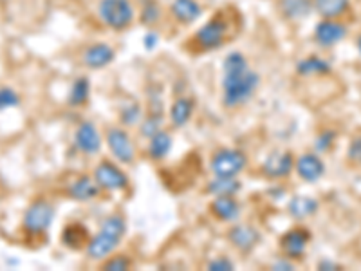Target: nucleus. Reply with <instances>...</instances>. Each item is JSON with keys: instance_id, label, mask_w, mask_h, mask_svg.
I'll return each instance as SVG.
<instances>
[{"instance_id": "0eeeda50", "label": "nucleus", "mask_w": 361, "mask_h": 271, "mask_svg": "<svg viewBox=\"0 0 361 271\" xmlns=\"http://www.w3.org/2000/svg\"><path fill=\"white\" fill-rule=\"evenodd\" d=\"M96 183L102 190H109V192H119L128 186V176L119 169L118 164L111 163V161H102L94 169Z\"/></svg>"}, {"instance_id": "c9c22d12", "label": "nucleus", "mask_w": 361, "mask_h": 271, "mask_svg": "<svg viewBox=\"0 0 361 271\" xmlns=\"http://www.w3.org/2000/svg\"><path fill=\"white\" fill-rule=\"evenodd\" d=\"M157 35L156 33H147L145 35V40H143V44H145V49H148V51H152L154 47H156L157 45Z\"/></svg>"}, {"instance_id": "a878e982", "label": "nucleus", "mask_w": 361, "mask_h": 271, "mask_svg": "<svg viewBox=\"0 0 361 271\" xmlns=\"http://www.w3.org/2000/svg\"><path fill=\"white\" fill-rule=\"evenodd\" d=\"M206 190L215 198L217 195H237L243 190V183L237 177H215Z\"/></svg>"}, {"instance_id": "6e6552de", "label": "nucleus", "mask_w": 361, "mask_h": 271, "mask_svg": "<svg viewBox=\"0 0 361 271\" xmlns=\"http://www.w3.org/2000/svg\"><path fill=\"white\" fill-rule=\"evenodd\" d=\"M349 33V29L343 22H340L338 18H324L316 24L314 33L312 38L320 47H334L336 44H340L345 37Z\"/></svg>"}, {"instance_id": "f3484780", "label": "nucleus", "mask_w": 361, "mask_h": 271, "mask_svg": "<svg viewBox=\"0 0 361 271\" xmlns=\"http://www.w3.org/2000/svg\"><path fill=\"white\" fill-rule=\"evenodd\" d=\"M240 203L235 199V195H217L209 205V212L222 222H231L240 215Z\"/></svg>"}, {"instance_id": "473e14b6", "label": "nucleus", "mask_w": 361, "mask_h": 271, "mask_svg": "<svg viewBox=\"0 0 361 271\" xmlns=\"http://www.w3.org/2000/svg\"><path fill=\"white\" fill-rule=\"evenodd\" d=\"M132 266L130 260L123 255H114L107 263H103V270H112V271H121V270H128Z\"/></svg>"}, {"instance_id": "4c0bfd02", "label": "nucleus", "mask_w": 361, "mask_h": 271, "mask_svg": "<svg viewBox=\"0 0 361 271\" xmlns=\"http://www.w3.org/2000/svg\"><path fill=\"white\" fill-rule=\"evenodd\" d=\"M318 270L333 271V270H340V266H338L336 263H333V260H320V263H318Z\"/></svg>"}, {"instance_id": "412c9836", "label": "nucleus", "mask_w": 361, "mask_h": 271, "mask_svg": "<svg viewBox=\"0 0 361 271\" xmlns=\"http://www.w3.org/2000/svg\"><path fill=\"white\" fill-rule=\"evenodd\" d=\"M314 9L322 18H341L349 11L350 0H311Z\"/></svg>"}, {"instance_id": "f704fd0d", "label": "nucleus", "mask_w": 361, "mask_h": 271, "mask_svg": "<svg viewBox=\"0 0 361 271\" xmlns=\"http://www.w3.org/2000/svg\"><path fill=\"white\" fill-rule=\"evenodd\" d=\"M233 267V263L230 259H215L212 263H208L209 271H231Z\"/></svg>"}, {"instance_id": "5701e85b", "label": "nucleus", "mask_w": 361, "mask_h": 271, "mask_svg": "<svg viewBox=\"0 0 361 271\" xmlns=\"http://www.w3.org/2000/svg\"><path fill=\"white\" fill-rule=\"evenodd\" d=\"M318 208H320V203L316 201L314 198H309V195H296L288 205L289 215L295 219L311 217L318 212Z\"/></svg>"}, {"instance_id": "9d476101", "label": "nucleus", "mask_w": 361, "mask_h": 271, "mask_svg": "<svg viewBox=\"0 0 361 271\" xmlns=\"http://www.w3.org/2000/svg\"><path fill=\"white\" fill-rule=\"evenodd\" d=\"M309 241H311V234L305 228H293L280 237V250L283 257L291 260L304 259Z\"/></svg>"}, {"instance_id": "393cba45", "label": "nucleus", "mask_w": 361, "mask_h": 271, "mask_svg": "<svg viewBox=\"0 0 361 271\" xmlns=\"http://www.w3.org/2000/svg\"><path fill=\"white\" fill-rule=\"evenodd\" d=\"M89 231L83 224L74 222V224H67L66 230L62 231V241L67 248L71 250H80V248L87 246L89 243Z\"/></svg>"}, {"instance_id": "cd10ccee", "label": "nucleus", "mask_w": 361, "mask_h": 271, "mask_svg": "<svg viewBox=\"0 0 361 271\" xmlns=\"http://www.w3.org/2000/svg\"><path fill=\"white\" fill-rule=\"evenodd\" d=\"M140 18L145 25H154L161 18V8L156 0H143Z\"/></svg>"}, {"instance_id": "2eb2a0df", "label": "nucleus", "mask_w": 361, "mask_h": 271, "mask_svg": "<svg viewBox=\"0 0 361 271\" xmlns=\"http://www.w3.org/2000/svg\"><path fill=\"white\" fill-rule=\"evenodd\" d=\"M228 241H230L231 246L237 248L238 251H250L259 244L260 235L259 231L255 230L253 226L237 224L228 231Z\"/></svg>"}, {"instance_id": "6ab92c4d", "label": "nucleus", "mask_w": 361, "mask_h": 271, "mask_svg": "<svg viewBox=\"0 0 361 271\" xmlns=\"http://www.w3.org/2000/svg\"><path fill=\"white\" fill-rule=\"evenodd\" d=\"M193 109H195V103H193V100L186 98V96H179V98L173 100L172 107H170V121H172L173 127H185L192 119Z\"/></svg>"}, {"instance_id": "4be33fe9", "label": "nucleus", "mask_w": 361, "mask_h": 271, "mask_svg": "<svg viewBox=\"0 0 361 271\" xmlns=\"http://www.w3.org/2000/svg\"><path fill=\"white\" fill-rule=\"evenodd\" d=\"M172 136L166 131H157L148 141V156L154 161H161L169 156L172 150Z\"/></svg>"}, {"instance_id": "2f4dec72", "label": "nucleus", "mask_w": 361, "mask_h": 271, "mask_svg": "<svg viewBox=\"0 0 361 271\" xmlns=\"http://www.w3.org/2000/svg\"><path fill=\"white\" fill-rule=\"evenodd\" d=\"M347 159H349L350 164L361 167V134L354 136L350 140L349 148H347Z\"/></svg>"}, {"instance_id": "9b49d317", "label": "nucleus", "mask_w": 361, "mask_h": 271, "mask_svg": "<svg viewBox=\"0 0 361 271\" xmlns=\"http://www.w3.org/2000/svg\"><path fill=\"white\" fill-rule=\"evenodd\" d=\"M295 170V157L291 152H273L262 163V174L269 179H283Z\"/></svg>"}, {"instance_id": "f8f14e48", "label": "nucleus", "mask_w": 361, "mask_h": 271, "mask_svg": "<svg viewBox=\"0 0 361 271\" xmlns=\"http://www.w3.org/2000/svg\"><path fill=\"white\" fill-rule=\"evenodd\" d=\"M74 143H76L78 150H82L83 154L94 156V154H98L102 150L103 140L99 131L96 128V125L85 121V124L80 125L76 128V132H74Z\"/></svg>"}, {"instance_id": "b1692460", "label": "nucleus", "mask_w": 361, "mask_h": 271, "mask_svg": "<svg viewBox=\"0 0 361 271\" xmlns=\"http://www.w3.org/2000/svg\"><path fill=\"white\" fill-rule=\"evenodd\" d=\"M333 71L331 64L327 60L320 56H307L302 58L298 64H296V73L300 76H324Z\"/></svg>"}, {"instance_id": "7c9ffc66", "label": "nucleus", "mask_w": 361, "mask_h": 271, "mask_svg": "<svg viewBox=\"0 0 361 271\" xmlns=\"http://www.w3.org/2000/svg\"><path fill=\"white\" fill-rule=\"evenodd\" d=\"M157 131H161V112L150 114L145 119L143 124H141V134L147 136L148 140H150Z\"/></svg>"}, {"instance_id": "1a4fd4ad", "label": "nucleus", "mask_w": 361, "mask_h": 271, "mask_svg": "<svg viewBox=\"0 0 361 271\" xmlns=\"http://www.w3.org/2000/svg\"><path fill=\"white\" fill-rule=\"evenodd\" d=\"M107 145L112 156L123 164H130L135 159V148L132 138L125 128L112 127L107 131Z\"/></svg>"}, {"instance_id": "39448f33", "label": "nucleus", "mask_w": 361, "mask_h": 271, "mask_svg": "<svg viewBox=\"0 0 361 271\" xmlns=\"http://www.w3.org/2000/svg\"><path fill=\"white\" fill-rule=\"evenodd\" d=\"M99 20L114 31L130 28L135 18V9L130 0H99Z\"/></svg>"}, {"instance_id": "c85d7f7f", "label": "nucleus", "mask_w": 361, "mask_h": 271, "mask_svg": "<svg viewBox=\"0 0 361 271\" xmlns=\"http://www.w3.org/2000/svg\"><path fill=\"white\" fill-rule=\"evenodd\" d=\"M20 105V95L11 87H0V112L9 111Z\"/></svg>"}, {"instance_id": "7ed1b4c3", "label": "nucleus", "mask_w": 361, "mask_h": 271, "mask_svg": "<svg viewBox=\"0 0 361 271\" xmlns=\"http://www.w3.org/2000/svg\"><path fill=\"white\" fill-rule=\"evenodd\" d=\"M192 38L195 49L202 51V53L222 47L230 38V20L224 15V11L217 13L214 18H209L206 24H202Z\"/></svg>"}, {"instance_id": "ddd939ff", "label": "nucleus", "mask_w": 361, "mask_h": 271, "mask_svg": "<svg viewBox=\"0 0 361 271\" xmlns=\"http://www.w3.org/2000/svg\"><path fill=\"white\" fill-rule=\"evenodd\" d=\"M295 170L305 183H316L325 176V163L318 154H302L295 161Z\"/></svg>"}, {"instance_id": "dca6fc26", "label": "nucleus", "mask_w": 361, "mask_h": 271, "mask_svg": "<svg viewBox=\"0 0 361 271\" xmlns=\"http://www.w3.org/2000/svg\"><path fill=\"white\" fill-rule=\"evenodd\" d=\"M170 15L173 20L183 25L193 24L202 15V6L197 0H172L170 4Z\"/></svg>"}, {"instance_id": "bb28decb", "label": "nucleus", "mask_w": 361, "mask_h": 271, "mask_svg": "<svg viewBox=\"0 0 361 271\" xmlns=\"http://www.w3.org/2000/svg\"><path fill=\"white\" fill-rule=\"evenodd\" d=\"M90 96V82L85 76H80L73 82L69 90V103L73 107H82Z\"/></svg>"}, {"instance_id": "aec40b11", "label": "nucleus", "mask_w": 361, "mask_h": 271, "mask_svg": "<svg viewBox=\"0 0 361 271\" xmlns=\"http://www.w3.org/2000/svg\"><path fill=\"white\" fill-rule=\"evenodd\" d=\"M280 13L291 22H300L311 15L312 2L311 0H280Z\"/></svg>"}, {"instance_id": "f03ea898", "label": "nucleus", "mask_w": 361, "mask_h": 271, "mask_svg": "<svg viewBox=\"0 0 361 271\" xmlns=\"http://www.w3.org/2000/svg\"><path fill=\"white\" fill-rule=\"evenodd\" d=\"M127 231V222L119 214H112L103 219L102 228L94 237L89 239L85 246V253L90 260H105L109 259L119 246L121 239Z\"/></svg>"}, {"instance_id": "72a5a7b5", "label": "nucleus", "mask_w": 361, "mask_h": 271, "mask_svg": "<svg viewBox=\"0 0 361 271\" xmlns=\"http://www.w3.org/2000/svg\"><path fill=\"white\" fill-rule=\"evenodd\" d=\"M334 138H336V134H334V132L325 131L324 134L318 136V140H316V148H318V150H322V152H324V150H329V148H331V145H333Z\"/></svg>"}, {"instance_id": "e433bc0d", "label": "nucleus", "mask_w": 361, "mask_h": 271, "mask_svg": "<svg viewBox=\"0 0 361 271\" xmlns=\"http://www.w3.org/2000/svg\"><path fill=\"white\" fill-rule=\"evenodd\" d=\"M273 270H295V264H293L291 259L283 257L282 260H279V263L273 264Z\"/></svg>"}, {"instance_id": "423d86ee", "label": "nucleus", "mask_w": 361, "mask_h": 271, "mask_svg": "<svg viewBox=\"0 0 361 271\" xmlns=\"http://www.w3.org/2000/svg\"><path fill=\"white\" fill-rule=\"evenodd\" d=\"M247 157L243 150L237 148H222L212 157V172L215 177H237L246 169Z\"/></svg>"}, {"instance_id": "c756f323", "label": "nucleus", "mask_w": 361, "mask_h": 271, "mask_svg": "<svg viewBox=\"0 0 361 271\" xmlns=\"http://www.w3.org/2000/svg\"><path fill=\"white\" fill-rule=\"evenodd\" d=\"M119 118H121V124L127 125V127H135V125L141 121L140 103H135V102L128 103L127 107L121 109V114H119Z\"/></svg>"}, {"instance_id": "20e7f679", "label": "nucleus", "mask_w": 361, "mask_h": 271, "mask_svg": "<svg viewBox=\"0 0 361 271\" xmlns=\"http://www.w3.org/2000/svg\"><path fill=\"white\" fill-rule=\"evenodd\" d=\"M54 221V206L47 199H35L25 208L22 217V230L31 237H40L49 230Z\"/></svg>"}, {"instance_id": "f257e3e1", "label": "nucleus", "mask_w": 361, "mask_h": 271, "mask_svg": "<svg viewBox=\"0 0 361 271\" xmlns=\"http://www.w3.org/2000/svg\"><path fill=\"white\" fill-rule=\"evenodd\" d=\"M260 85V76L247 64L246 56L233 51L222 62V103L235 109L250 102Z\"/></svg>"}, {"instance_id": "4468645a", "label": "nucleus", "mask_w": 361, "mask_h": 271, "mask_svg": "<svg viewBox=\"0 0 361 271\" xmlns=\"http://www.w3.org/2000/svg\"><path fill=\"white\" fill-rule=\"evenodd\" d=\"M83 64H85L89 69H103L107 67L109 64L114 62L116 51L112 45L105 44V42H96V44H90L85 51H83Z\"/></svg>"}, {"instance_id": "a211bd4d", "label": "nucleus", "mask_w": 361, "mask_h": 271, "mask_svg": "<svg viewBox=\"0 0 361 271\" xmlns=\"http://www.w3.org/2000/svg\"><path fill=\"white\" fill-rule=\"evenodd\" d=\"M102 193V188L96 183L94 177L90 176H80L78 179H74L69 186L71 199L80 203H87L96 199Z\"/></svg>"}, {"instance_id": "58836bf2", "label": "nucleus", "mask_w": 361, "mask_h": 271, "mask_svg": "<svg viewBox=\"0 0 361 271\" xmlns=\"http://www.w3.org/2000/svg\"><path fill=\"white\" fill-rule=\"evenodd\" d=\"M356 47H357V51H360V53H361V35L356 38Z\"/></svg>"}]
</instances>
